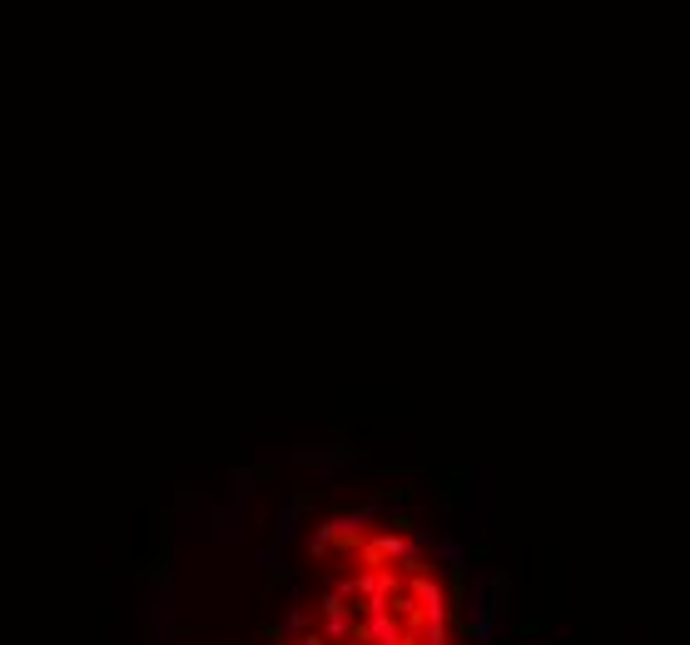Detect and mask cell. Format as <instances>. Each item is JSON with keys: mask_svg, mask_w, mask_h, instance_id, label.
<instances>
[{"mask_svg": "<svg viewBox=\"0 0 690 645\" xmlns=\"http://www.w3.org/2000/svg\"><path fill=\"white\" fill-rule=\"evenodd\" d=\"M408 601H413V611L422 616V626H447V586L432 571L408 576Z\"/></svg>", "mask_w": 690, "mask_h": 645, "instance_id": "cell-1", "label": "cell"}, {"mask_svg": "<svg viewBox=\"0 0 690 645\" xmlns=\"http://www.w3.org/2000/svg\"><path fill=\"white\" fill-rule=\"evenodd\" d=\"M209 541L214 546H244L249 541V502H239L234 497V507H214L209 512Z\"/></svg>", "mask_w": 690, "mask_h": 645, "instance_id": "cell-2", "label": "cell"}, {"mask_svg": "<svg viewBox=\"0 0 690 645\" xmlns=\"http://www.w3.org/2000/svg\"><path fill=\"white\" fill-rule=\"evenodd\" d=\"M318 616H323V631H318V636H323L328 645L353 641V631H358V616H353V606H348L343 596H333V591H328V596L318 601Z\"/></svg>", "mask_w": 690, "mask_h": 645, "instance_id": "cell-3", "label": "cell"}, {"mask_svg": "<svg viewBox=\"0 0 690 645\" xmlns=\"http://www.w3.org/2000/svg\"><path fill=\"white\" fill-rule=\"evenodd\" d=\"M383 516V507L378 502H368V507H358V512H338V516H328L323 526H328V536H333V546L343 541V546H353V541H363L368 536V526Z\"/></svg>", "mask_w": 690, "mask_h": 645, "instance_id": "cell-4", "label": "cell"}, {"mask_svg": "<svg viewBox=\"0 0 690 645\" xmlns=\"http://www.w3.org/2000/svg\"><path fill=\"white\" fill-rule=\"evenodd\" d=\"M353 467H358L353 452H348L343 442H333V447H318V462H313L308 472H313L318 482H343V477H353Z\"/></svg>", "mask_w": 690, "mask_h": 645, "instance_id": "cell-5", "label": "cell"}, {"mask_svg": "<svg viewBox=\"0 0 690 645\" xmlns=\"http://www.w3.org/2000/svg\"><path fill=\"white\" fill-rule=\"evenodd\" d=\"M353 581H358V596H363V601H393V596H398V571H393V566H368V571H358Z\"/></svg>", "mask_w": 690, "mask_h": 645, "instance_id": "cell-6", "label": "cell"}, {"mask_svg": "<svg viewBox=\"0 0 690 645\" xmlns=\"http://www.w3.org/2000/svg\"><path fill=\"white\" fill-rule=\"evenodd\" d=\"M313 631V611H308V601H303V586H293V606H288V616H283V626L274 631V641L283 645H298L303 636Z\"/></svg>", "mask_w": 690, "mask_h": 645, "instance_id": "cell-7", "label": "cell"}, {"mask_svg": "<svg viewBox=\"0 0 690 645\" xmlns=\"http://www.w3.org/2000/svg\"><path fill=\"white\" fill-rule=\"evenodd\" d=\"M502 606H497V591H492V576H472L467 586V621H497Z\"/></svg>", "mask_w": 690, "mask_h": 645, "instance_id": "cell-8", "label": "cell"}, {"mask_svg": "<svg viewBox=\"0 0 690 645\" xmlns=\"http://www.w3.org/2000/svg\"><path fill=\"white\" fill-rule=\"evenodd\" d=\"M427 556H432L437 566H447V571H467V566H472V541H457V536H437Z\"/></svg>", "mask_w": 690, "mask_h": 645, "instance_id": "cell-9", "label": "cell"}, {"mask_svg": "<svg viewBox=\"0 0 690 645\" xmlns=\"http://www.w3.org/2000/svg\"><path fill=\"white\" fill-rule=\"evenodd\" d=\"M303 507H308V502H288V507H278V516H274V546H293V541L303 536V526H298Z\"/></svg>", "mask_w": 690, "mask_h": 645, "instance_id": "cell-10", "label": "cell"}, {"mask_svg": "<svg viewBox=\"0 0 690 645\" xmlns=\"http://www.w3.org/2000/svg\"><path fill=\"white\" fill-rule=\"evenodd\" d=\"M298 541H303V551H308L313 561H328V556H333V536H328V526H313V531L298 536Z\"/></svg>", "mask_w": 690, "mask_h": 645, "instance_id": "cell-11", "label": "cell"}, {"mask_svg": "<svg viewBox=\"0 0 690 645\" xmlns=\"http://www.w3.org/2000/svg\"><path fill=\"white\" fill-rule=\"evenodd\" d=\"M254 561H259L264 571H274L278 581H288V566H283V546H274V541H269V546H259V551H254Z\"/></svg>", "mask_w": 690, "mask_h": 645, "instance_id": "cell-12", "label": "cell"}, {"mask_svg": "<svg viewBox=\"0 0 690 645\" xmlns=\"http://www.w3.org/2000/svg\"><path fill=\"white\" fill-rule=\"evenodd\" d=\"M467 636H472V645H492L497 641V621H467Z\"/></svg>", "mask_w": 690, "mask_h": 645, "instance_id": "cell-13", "label": "cell"}, {"mask_svg": "<svg viewBox=\"0 0 690 645\" xmlns=\"http://www.w3.org/2000/svg\"><path fill=\"white\" fill-rule=\"evenodd\" d=\"M254 482H259V477H254L249 467H239V472H234V497H239V502H249V497H254Z\"/></svg>", "mask_w": 690, "mask_h": 645, "instance_id": "cell-14", "label": "cell"}, {"mask_svg": "<svg viewBox=\"0 0 690 645\" xmlns=\"http://www.w3.org/2000/svg\"><path fill=\"white\" fill-rule=\"evenodd\" d=\"M422 645H447V626H422Z\"/></svg>", "mask_w": 690, "mask_h": 645, "instance_id": "cell-15", "label": "cell"}, {"mask_svg": "<svg viewBox=\"0 0 690 645\" xmlns=\"http://www.w3.org/2000/svg\"><path fill=\"white\" fill-rule=\"evenodd\" d=\"M532 645H571V641H552V636H542V641H532Z\"/></svg>", "mask_w": 690, "mask_h": 645, "instance_id": "cell-16", "label": "cell"}, {"mask_svg": "<svg viewBox=\"0 0 690 645\" xmlns=\"http://www.w3.org/2000/svg\"><path fill=\"white\" fill-rule=\"evenodd\" d=\"M343 645H358V641H343Z\"/></svg>", "mask_w": 690, "mask_h": 645, "instance_id": "cell-17", "label": "cell"}]
</instances>
